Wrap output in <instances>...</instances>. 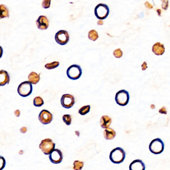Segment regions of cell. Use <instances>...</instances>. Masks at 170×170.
Masks as SVG:
<instances>
[{"label":"cell","instance_id":"20","mask_svg":"<svg viewBox=\"0 0 170 170\" xmlns=\"http://www.w3.org/2000/svg\"><path fill=\"white\" fill-rule=\"evenodd\" d=\"M88 38L92 41H96L99 38V34L96 30H92L88 33Z\"/></svg>","mask_w":170,"mask_h":170},{"label":"cell","instance_id":"31","mask_svg":"<svg viewBox=\"0 0 170 170\" xmlns=\"http://www.w3.org/2000/svg\"><path fill=\"white\" fill-rule=\"evenodd\" d=\"M142 70V71H145L147 68V63L146 62H144L141 65Z\"/></svg>","mask_w":170,"mask_h":170},{"label":"cell","instance_id":"19","mask_svg":"<svg viewBox=\"0 0 170 170\" xmlns=\"http://www.w3.org/2000/svg\"><path fill=\"white\" fill-rule=\"evenodd\" d=\"M9 9L6 6L1 5H0V19H2L7 17L9 18Z\"/></svg>","mask_w":170,"mask_h":170},{"label":"cell","instance_id":"2","mask_svg":"<svg viewBox=\"0 0 170 170\" xmlns=\"http://www.w3.org/2000/svg\"><path fill=\"white\" fill-rule=\"evenodd\" d=\"M165 145L162 140L160 138L155 139L149 144V150L153 154H160L163 152Z\"/></svg>","mask_w":170,"mask_h":170},{"label":"cell","instance_id":"9","mask_svg":"<svg viewBox=\"0 0 170 170\" xmlns=\"http://www.w3.org/2000/svg\"><path fill=\"white\" fill-rule=\"evenodd\" d=\"M61 104L62 106L65 108H71L75 104V99L74 96L69 94L63 95L61 99Z\"/></svg>","mask_w":170,"mask_h":170},{"label":"cell","instance_id":"28","mask_svg":"<svg viewBox=\"0 0 170 170\" xmlns=\"http://www.w3.org/2000/svg\"><path fill=\"white\" fill-rule=\"evenodd\" d=\"M50 3H51L50 0H44L43 1L42 3V6L44 9H47L50 7Z\"/></svg>","mask_w":170,"mask_h":170},{"label":"cell","instance_id":"1","mask_svg":"<svg viewBox=\"0 0 170 170\" xmlns=\"http://www.w3.org/2000/svg\"><path fill=\"white\" fill-rule=\"evenodd\" d=\"M126 154L123 149L120 147H117L110 152V159L113 163L120 164L125 159Z\"/></svg>","mask_w":170,"mask_h":170},{"label":"cell","instance_id":"13","mask_svg":"<svg viewBox=\"0 0 170 170\" xmlns=\"http://www.w3.org/2000/svg\"><path fill=\"white\" fill-rule=\"evenodd\" d=\"M145 165L141 160H134L129 165V170H145Z\"/></svg>","mask_w":170,"mask_h":170},{"label":"cell","instance_id":"22","mask_svg":"<svg viewBox=\"0 0 170 170\" xmlns=\"http://www.w3.org/2000/svg\"><path fill=\"white\" fill-rule=\"evenodd\" d=\"M90 105L83 106L79 110L78 112H79V113L81 115H85L90 112Z\"/></svg>","mask_w":170,"mask_h":170},{"label":"cell","instance_id":"12","mask_svg":"<svg viewBox=\"0 0 170 170\" xmlns=\"http://www.w3.org/2000/svg\"><path fill=\"white\" fill-rule=\"evenodd\" d=\"M36 24L39 29L44 30L47 29L49 26V21L47 16H40L36 20Z\"/></svg>","mask_w":170,"mask_h":170},{"label":"cell","instance_id":"11","mask_svg":"<svg viewBox=\"0 0 170 170\" xmlns=\"http://www.w3.org/2000/svg\"><path fill=\"white\" fill-rule=\"evenodd\" d=\"M49 159L53 164H59L62 161L63 154L59 149H54L49 155Z\"/></svg>","mask_w":170,"mask_h":170},{"label":"cell","instance_id":"23","mask_svg":"<svg viewBox=\"0 0 170 170\" xmlns=\"http://www.w3.org/2000/svg\"><path fill=\"white\" fill-rule=\"evenodd\" d=\"M84 167V163L79 161H75L73 164V169L75 170H81Z\"/></svg>","mask_w":170,"mask_h":170},{"label":"cell","instance_id":"34","mask_svg":"<svg viewBox=\"0 0 170 170\" xmlns=\"http://www.w3.org/2000/svg\"><path fill=\"white\" fill-rule=\"evenodd\" d=\"M145 6H146L147 8H148V9H152V8H153L151 4H149L148 2H146V3H145Z\"/></svg>","mask_w":170,"mask_h":170},{"label":"cell","instance_id":"6","mask_svg":"<svg viewBox=\"0 0 170 170\" xmlns=\"http://www.w3.org/2000/svg\"><path fill=\"white\" fill-rule=\"evenodd\" d=\"M39 147L45 155H49L55 149V144L50 139H45L41 141Z\"/></svg>","mask_w":170,"mask_h":170},{"label":"cell","instance_id":"3","mask_svg":"<svg viewBox=\"0 0 170 170\" xmlns=\"http://www.w3.org/2000/svg\"><path fill=\"white\" fill-rule=\"evenodd\" d=\"M95 15L100 20L106 19L110 13L109 7L106 4H99L95 8Z\"/></svg>","mask_w":170,"mask_h":170},{"label":"cell","instance_id":"18","mask_svg":"<svg viewBox=\"0 0 170 170\" xmlns=\"http://www.w3.org/2000/svg\"><path fill=\"white\" fill-rule=\"evenodd\" d=\"M40 75L34 71L31 72L28 76L29 82L34 85L37 84L40 80Z\"/></svg>","mask_w":170,"mask_h":170},{"label":"cell","instance_id":"33","mask_svg":"<svg viewBox=\"0 0 170 170\" xmlns=\"http://www.w3.org/2000/svg\"><path fill=\"white\" fill-rule=\"evenodd\" d=\"M20 131L22 133H25L26 131H27V128L26 127H22L20 129Z\"/></svg>","mask_w":170,"mask_h":170},{"label":"cell","instance_id":"24","mask_svg":"<svg viewBox=\"0 0 170 170\" xmlns=\"http://www.w3.org/2000/svg\"><path fill=\"white\" fill-rule=\"evenodd\" d=\"M59 66V62H52L51 63H47L45 64V67L47 69H52L56 68Z\"/></svg>","mask_w":170,"mask_h":170},{"label":"cell","instance_id":"21","mask_svg":"<svg viewBox=\"0 0 170 170\" xmlns=\"http://www.w3.org/2000/svg\"><path fill=\"white\" fill-rule=\"evenodd\" d=\"M44 104L43 100L39 96H38L34 98V105L36 107H40L42 106Z\"/></svg>","mask_w":170,"mask_h":170},{"label":"cell","instance_id":"35","mask_svg":"<svg viewBox=\"0 0 170 170\" xmlns=\"http://www.w3.org/2000/svg\"><path fill=\"white\" fill-rule=\"evenodd\" d=\"M3 48H2V47L0 46V58H1L2 57V56H3Z\"/></svg>","mask_w":170,"mask_h":170},{"label":"cell","instance_id":"17","mask_svg":"<svg viewBox=\"0 0 170 170\" xmlns=\"http://www.w3.org/2000/svg\"><path fill=\"white\" fill-rule=\"evenodd\" d=\"M115 135H116V133L115 131L111 128H108L104 130V137L106 140H113V139L115 137Z\"/></svg>","mask_w":170,"mask_h":170},{"label":"cell","instance_id":"32","mask_svg":"<svg viewBox=\"0 0 170 170\" xmlns=\"http://www.w3.org/2000/svg\"><path fill=\"white\" fill-rule=\"evenodd\" d=\"M14 113H15V115L16 117H19L20 114V112L19 110H16L15 111Z\"/></svg>","mask_w":170,"mask_h":170},{"label":"cell","instance_id":"27","mask_svg":"<svg viewBox=\"0 0 170 170\" xmlns=\"http://www.w3.org/2000/svg\"><path fill=\"white\" fill-rule=\"evenodd\" d=\"M6 162L5 159L3 156H0V170H2L4 169V168L5 167Z\"/></svg>","mask_w":170,"mask_h":170},{"label":"cell","instance_id":"29","mask_svg":"<svg viewBox=\"0 0 170 170\" xmlns=\"http://www.w3.org/2000/svg\"><path fill=\"white\" fill-rule=\"evenodd\" d=\"M168 6V1L163 2L162 5L163 9L164 10H167Z\"/></svg>","mask_w":170,"mask_h":170},{"label":"cell","instance_id":"36","mask_svg":"<svg viewBox=\"0 0 170 170\" xmlns=\"http://www.w3.org/2000/svg\"><path fill=\"white\" fill-rule=\"evenodd\" d=\"M97 24H98V25H103V24H104V22H103V21L102 20H99V21H98Z\"/></svg>","mask_w":170,"mask_h":170},{"label":"cell","instance_id":"15","mask_svg":"<svg viewBox=\"0 0 170 170\" xmlns=\"http://www.w3.org/2000/svg\"><path fill=\"white\" fill-rule=\"evenodd\" d=\"M10 76L7 71H0V86L5 85L10 82Z\"/></svg>","mask_w":170,"mask_h":170},{"label":"cell","instance_id":"10","mask_svg":"<svg viewBox=\"0 0 170 170\" xmlns=\"http://www.w3.org/2000/svg\"><path fill=\"white\" fill-rule=\"evenodd\" d=\"M38 119L41 123L47 125L51 122L53 120V115L47 110H42L39 114Z\"/></svg>","mask_w":170,"mask_h":170},{"label":"cell","instance_id":"25","mask_svg":"<svg viewBox=\"0 0 170 170\" xmlns=\"http://www.w3.org/2000/svg\"><path fill=\"white\" fill-rule=\"evenodd\" d=\"M63 121L67 125L69 126L71 124L72 118L70 115H64L62 117Z\"/></svg>","mask_w":170,"mask_h":170},{"label":"cell","instance_id":"30","mask_svg":"<svg viewBox=\"0 0 170 170\" xmlns=\"http://www.w3.org/2000/svg\"><path fill=\"white\" fill-rule=\"evenodd\" d=\"M159 112H160V113L164 114H166L167 113L166 109L164 107H162L161 109H160L159 110Z\"/></svg>","mask_w":170,"mask_h":170},{"label":"cell","instance_id":"8","mask_svg":"<svg viewBox=\"0 0 170 170\" xmlns=\"http://www.w3.org/2000/svg\"><path fill=\"white\" fill-rule=\"evenodd\" d=\"M55 39L57 43L60 45H65L69 40V35L66 30H60L56 34Z\"/></svg>","mask_w":170,"mask_h":170},{"label":"cell","instance_id":"7","mask_svg":"<svg viewBox=\"0 0 170 170\" xmlns=\"http://www.w3.org/2000/svg\"><path fill=\"white\" fill-rule=\"evenodd\" d=\"M33 91V85L30 82L26 81L20 83L18 88L19 94L22 97H27L31 94Z\"/></svg>","mask_w":170,"mask_h":170},{"label":"cell","instance_id":"26","mask_svg":"<svg viewBox=\"0 0 170 170\" xmlns=\"http://www.w3.org/2000/svg\"><path fill=\"white\" fill-rule=\"evenodd\" d=\"M113 54L116 58H120L123 56V52H122L120 48H118V49H115V51H114Z\"/></svg>","mask_w":170,"mask_h":170},{"label":"cell","instance_id":"16","mask_svg":"<svg viewBox=\"0 0 170 170\" xmlns=\"http://www.w3.org/2000/svg\"><path fill=\"white\" fill-rule=\"evenodd\" d=\"M111 123V119L107 115H104L100 119V125L104 129L108 128Z\"/></svg>","mask_w":170,"mask_h":170},{"label":"cell","instance_id":"14","mask_svg":"<svg viewBox=\"0 0 170 170\" xmlns=\"http://www.w3.org/2000/svg\"><path fill=\"white\" fill-rule=\"evenodd\" d=\"M165 47L164 44L160 43H156L152 47V52L157 56H161L165 52Z\"/></svg>","mask_w":170,"mask_h":170},{"label":"cell","instance_id":"4","mask_svg":"<svg viewBox=\"0 0 170 170\" xmlns=\"http://www.w3.org/2000/svg\"><path fill=\"white\" fill-rule=\"evenodd\" d=\"M82 75L81 67L77 64H73L68 67L67 70L68 77L72 80H77L80 78Z\"/></svg>","mask_w":170,"mask_h":170},{"label":"cell","instance_id":"5","mask_svg":"<svg viewBox=\"0 0 170 170\" xmlns=\"http://www.w3.org/2000/svg\"><path fill=\"white\" fill-rule=\"evenodd\" d=\"M129 93L125 90L119 91L115 94V101L120 106H126L129 102Z\"/></svg>","mask_w":170,"mask_h":170}]
</instances>
